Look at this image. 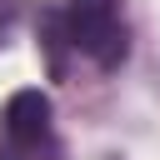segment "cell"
I'll use <instances>...</instances> for the list:
<instances>
[{
  "label": "cell",
  "mask_w": 160,
  "mask_h": 160,
  "mask_svg": "<svg viewBox=\"0 0 160 160\" xmlns=\"http://www.w3.org/2000/svg\"><path fill=\"white\" fill-rule=\"evenodd\" d=\"M60 35L70 50L95 60L100 70H115L130 55V30H125V0H65L55 10Z\"/></svg>",
  "instance_id": "obj_1"
},
{
  "label": "cell",
  "mask_w": 160,
  "mask_h": 160,
  "mask_svg": "<svg viewBox=\"0 0 160 160\" xmlns=\"http://www.w3.org/2000/svg\"><path fill=\"white\" fill-rule=\"evenodd\" d=\"M55 110L45 90H15L0 115V160H55Z\"/></svg>",
  "instance_id": "obj_2"
}]
</instances>
